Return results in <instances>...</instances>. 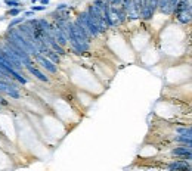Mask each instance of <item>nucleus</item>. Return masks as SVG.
<instances>
[{"mask_svg": "<svg viewBox=\"0 0 192 171\" xmlns=\"http://www.w3.org/2000/svg\"><path fill=\"white\" fill-rule=\"evenodd\" d=\"M68 7H70V6H68L67 3H61V5L56 6V9H55V11H65V9H68Z\"/></svg>", "mask_w": 192, "mask_h": 171, "instance_id": "nucleus-16", "label": "nucleus"}, {"mask_svg": "<svg viewBox=\"0 0 192 171\" xmlns=\"http://www.w3.org/2000/svg\"><path fill=\"white\" fill-rule=\"evenodd\" d=\"M111 6H121V0H109Z\"/></svg>", "mask_w": 192, "mask_h": 171, "instance_id": "nucleus-17", "label": "nucleus"}, {"mask_svg": "<svg viewBox=\"0 0 192 171\" xmlns=\"http://www.w3.org/2000/svg\"><path fill=\"white\" fill-rule=\"evenodd\" d=\"M30 9H33L34 12H43V11H46V9H47V6H45V5H40V6H31Z\"/></svg>", "mask_w": 192, "mask_h": 171, "instance_id": "nucleus-14", "label": "nucleus"}, {"mask_svg": "<svg viewBox=\"0 0 192 171\" xmlns=\"http://www.w3.org/2000/svg\"><path fill=\"white\" fill-rule=\"evenodd\" d=\"M86 11L89 12V13H90V16L93 18V21L96 22L98 28H99V31H101V34L107 33V31H108V25H107V22H105V18H103V13H102L101 9L92 3V5L87 6V9H86Z\"/></svg>", "mask_w": 192, "mask_h": 171, "instance_id": "nucleus-3", "label": "nucleus"}, {"mask_svg": "<svg viewBox=\"0 0 192 171\" xmlns=\"http://www.w3.org/2000/svg\"><path fill=\"white\" fill-rule=\"evenodd\" d=\"M45 56L47 58V59H50V61L55 63V65H59V63H61V56H59V55H58L55 50H52L50 47H49V50L45 53Z\"/></svg>", "mask_w": 192, "mask_h": 171, "instance_id": "nucleus-11", "label": "nucleus"}, {"mask_svg": "<svg viewBox=\"0 0 192 171\" xmlns=\"http://www.w3.org/2000/svg\"><path fill=\"white\" fill-rule=\"evenodd\" d=\"M0 5H2V2H0Z\"/></svg>", "mask_w": 192, "mask_h": 171, "instance_id": "nucleus-22", "label": "nucleus"}, {"mask_svg": "<svg viewBox=\"0 0 192 171\" xmlns=\"http://www.w3.org/2000/svg\"><path fill=\"white\" fill-rule=\"evenodd\" d=\"M49 47H50L52 50H55V52H56V53L59 55V56H65V55H67V53H65V47L59 44V43H58L56 40L50 41V43H49Z\"/></svg>", "mask_w": 192, "mask_h": 171, "instance_id": "nucleus-10", "label": "nucleus"}, {"mask_svg": "<svg viewBox=\"0 0 192 171\" xmlns=\"http://www.w3.org/2000/svg\"><path fill=\"white\" fill-rule=\"evenodd\" d=\"M176 18L180 24H191L192 22V13L188 9H183L179 13H176Z\"/></svg>", "mask_w": 192, "mask_h": 171, "instance_id": "nucleus-9", "label": "nucleus"}, {"mask_svg": "<svg viewBox=\"0 0 192 171\" xmlns=\"http://www.w3.org/2000/svg\"><path fill=\"white\" fill-rule=\"evenodd\" d=\"M17 2H25V0H17Z\"/></svg>", "mask_w": 192, "mask_h": 171, "instance_id": "nucleus-20", "label": "nucleus"}, {"mask_svg": "<svg viewBox=\"0 0 192 171\" xmlns=\"http://www.w3.org/2000/svg\"><path fill=\"white\" fill-rule=\"evenodd\" d=\"M34 13H36V12H34L33 9H30V11H24V12H22V15H24L25 18H33V16H34Z\"/></svg>", "mask_w": 192, "mask_h": 171, "instance_id": "nucleus-15", "label": "nucleus"}, {"mask_svg": "<svg viewBox=\"0 0 192 171\" xmlns=\"http://www.w3.org/2000/svg\"><path fill=\"white\" fill-rule=\"evenodd\" d=\"M39 2H40V5H45V6H47L50 3V0H39Z\"/></svg>", "mask_w": 192, "mask_h": 171, "instance_id": "nucleus-18", "label": "nucleus"}, {"mask_svg": "<svg viewBox=\"0 0 192 171\" xmlns=\"http://www.w3.org/2000/svg\"><path fill=\"white\" fill-rule=\"evenodd\" d=\"M107 2H109V0H107Z\"/></svg>", "mask_w": 192, "mask_h": 171, "instance_id": "nucleus-23", "label": "nucleus"}, {"mask_svg": "<svg viewBox=\"0 0 192 171\" xmlns=\"http://www.w3.org/2000/svg\"><path fill=\"white\" fill-rule=\"evenodd\" d=\"M24 12V7H9L6 11V16H19Z\"/></svg>", "mask_w": 192, "mask_h": 171, "instance_id": "nucleus-13", "label": "nucleus"}, {"mask_svg": "<svg viewBox=\"0 0 192 171\" xmlns=\"http://www.w3.org/2000/svg\"><path fill=\"white\" fill-rule=\"evenodd\" d=\"M158 9V0H141V18L149 21Z\"/></svg>", "mask_w": 192, "mask_h": 171, "instance_id": "nucleus-4", "label": "nucleus"}, {"mask_svg": "<svg viewBox=\"0 0 192 171\" xmlns=\"http://www.w3.org/2000/svg\"><path fill=\"white\" fill-rule=\"evenodd\" d=\"M33 59L36 61V62H39L40 65L47 71V72H50V74H58V65H55V63L52 62L50 59H47L45 55L39 53V55H37V56H34Z\"/></svg>", "mask_w": 192, "mask_h": 171, "instance_id": "nucleus-5", "label": "nucleus"}, {"mask_svg": "<svg viewBox=\"0 0 192 171\" xmlns=\"http://www.w3.org/2000/svg\"><path fill=\"white\" fill-rule=\"evenodd\" d=\"M177 2L179 0H158V9L157 11H160L164 15H173Z\"/></svg>", "mask_w": 192, "mask_h": 171, "instance_id": "nucleus-6", "label": "nucleus"}, {"mask_svg": "<svg viewBox=\"0 0 192 171\" xmlns=\"http://www.w3.org/2000/svg\"><path fill=\"white\" fill-rule=\"evenodd\" d=\"M37 2H39V0H31V3H37Z\"/></svg>", "mask_w": 192, "mask_h": 171, "instance_id": "nucleus-19", "label": "nucleus"}, {"mask_svg": "<svg viewBox=\"0 0 192 171\" xmlns=\"http://www.w3.org/2000/svg\"><path fill=\"white\" fill-rule=\"evenodd\" d=\"M0 111H2V106H0Z\"/></svg>", "mask_w": 192, "mask_h": 171, "instance_id": "nucleus-21", "label": "nucleus"}, {"mask_svg": "<svg viewBox=\"0 0 192 171\" xmlns=\"http://www.w3.org/2000/svg\"><path fill=\"white\" fill-rule=\"evenodd\" d=\"M25 69H27V71H28L33 77H36L39 81H41V83H49V81H50V80H49V77H47L45 72H41L39 68H36V67H33V65H31V67H27Z\"/></svg>", "mask_w": 192, "mask_h": 171, "instance_id": "nucleus-7", "label": "nucleus"}, {"mask_svg": "<svg viewBox=\"0 0 192 171\" xmlns=\"http://www.w3.org/2000/svg\"><path fill=\"white\" fill-rule=\"evenodd\" d=\"M167 168L169 170H191L192 165L186 159H179V161H175V162H170L167 165Z\"/></svg>", "mask_w": 192, "mask_h": 171, "instance_id": "nucleus-8", "label": "nucleus"}, {"mask_svg": "<svg viewBox=\"0 0 192 171\" xmlns=\"http://www.w3.org/2000/svg\"><path fill=\"white\" fill-rule=\"evenodd\" d=\"M75 19H77V21L81 24V27L92 35V39H98V37L101 35V31H99V28H98V25H96V22L93 21V18L90 16V13H89L87 11L80 12Z\"/></svg>", "mask_w": 192, "mask_h": 171, "instance_id": "nucleus-1", "label": "nucleus"}, {"mask_svg": "<svg viewBox=\"0 0 192 171\" xmlns=\"http://www.w3.org/2000/svg\"><path fill=\"white\" fill-rule=\"evenodd\" d=\"M25 19H27V18L24 16H15L13 18V19H12L11 22L7 24V28H13V27H18V25H21V24L22 22H25Z\"/></svg>", "mask_w": 192, "mask_h": 171, "instance_id": "nucleus-12", "label": "nucleus"}, {"mask_svg": "<svg viewBox=\"0 0 192 171\" xmlns=\"http://www.w3.org/2000/svg\"><path fill=\"white\" fill-rule=\"evenodd\" d=\"M121 6L124 7L129 19L132 21L141 19V0H121Z\"/></svg>", "mask_w": 192, "mask_h": 171, "instance_id": "nucleus-2", "label": "nucleus"}]
</instances>
